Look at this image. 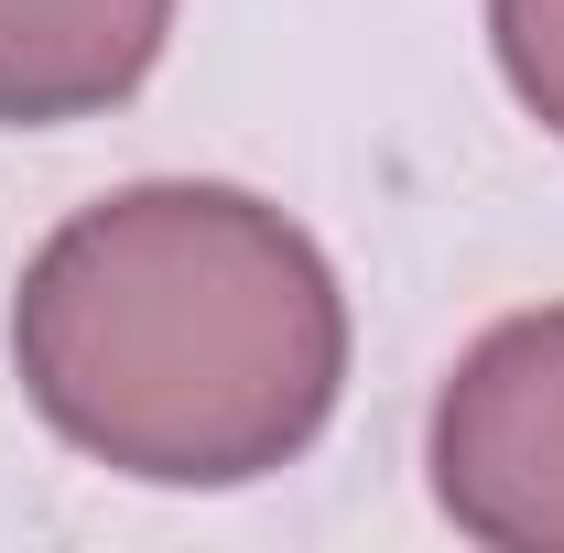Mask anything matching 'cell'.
<instances>
[{"label":"cell","instance_id":"1","mask_svg":"<svg viewBox=\"0 0 564 553\" xmlns=\"http://www.w3.org/2000/svg\"><path fill=\"white\" fill-rule=\"evenodd\" d=\"M22 402L141 488H250L348 391V293L250 185H120L76 207L11 293Z\"/></svg>","mask_w":564,"mask_h":553},{"label":"cell","instance_id":"2","mask_svg":"<svg viewBox=\"0 0 564 553\" xmlns=\"http://www.w3.org/2000/svg\"><path fill=\"white\" fill-rule=\"evenodd\" d=\"M434 510L489 553H564V304L499 315L434 391Z\"/></svg>","mask_w":564,"mask_h":553},{"label":"cell","instance_id":"3","mask_svg":"<svg viewBox=\"0 0 564 553\" xmlns=\"http://www.w3.org/2000/svg\"><path fill=\"white\" fill-rule=\"evenodd\" d=\"M174 0H0V131H66L163 66Z\"/></svg>","mask_w":564,"mask_h":553},{"label":"cell","instance_id":"4","mask_svg":"<svg viewBox=\"0 0 564 553\" xmlns=\"http://www.w3.org/2000/svg\"><path fill=\"white\" fill-rule=\"evenodd\" d=\"M489 44H499L510 98L564 141V0H489Z\"/></svg>","mask_w":564,"mask_h":553}]
</instances>
